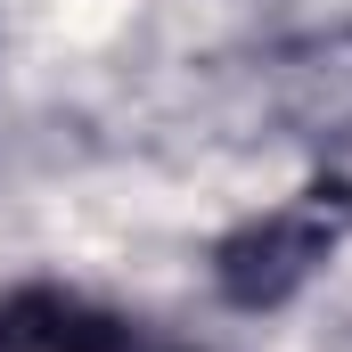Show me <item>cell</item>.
<instances>
[{"label": "cell", "instance_id": "obj_1", "mask_svg": "<svg viewBox=\"0 0 352 352\" xmlns=\"http://www.w3.org/2000/svg\"><path fill=\"white\" fill-rule=\"evenodd\" d=\"M352 230V188L344 180H311L295 197H278L263 213H246L221 246H213V287L230 311H278L295 303L320 270L336 263Z\"/></svg>", "mask_w": 352, "mask_h": 352}, {"label": "cell", "instance_id": "obj_2", "mask_svg": "<svg viewBox=\"0 0 352 352\" xmlns=\"http://www.w3.org/2000/svg\"><path fill=\"white\" fill-rule=\"evenodd\" d=\"M0 352H140L131 320L107 311L82 287L58 278H16L0 287Z\"/></svg>", "mask_w": 352, "mask_h": 352}]
</instances>
